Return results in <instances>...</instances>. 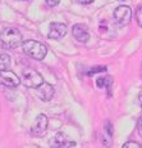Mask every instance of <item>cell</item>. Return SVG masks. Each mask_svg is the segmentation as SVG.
<instances>
[{"label":"cell","instance_id":"16","mask_svg":"<svg viewBox=\"0 0 142 148\" xmlns=\"http://www.w3.org/2000/svg\"><path fill=\"white\" fill-rule=\"evenodd\" d=\"M104 71H106V67H95V68H92V70L89 72V75H93V73H97V72H104Z\"/></svg>","mask_w":142,"mask_h":148},{"label":"cell","instance_id":"2","mask_svg":"<svg viewBox=\"0 0 142 148\" xmlns=\"http://www.w3.org/2000/svg\"><path fill=\"white\" fill-rule=\"evenodd\" d=\"M22 50L27 54L28 57L33 59H37L41 61L46 57L47 54V49L42 42H39L36 40H27L22 42Z\"/></svg>","mask_w":142,"mask_h":148},{"label":"cell","instance_id":"9","mask_svg":"<svg viewBox=\"0 0 142 148\" xmlns=\"http://www.w3.org/2000/svg\"><path fill=\"white\" fill-rule=\"evenodd\" d=\"M54 93H55L54 86H53V85H50V84H47V82H45V81L37 88L39 97L42 99V101H45V102H49L50 99L54 97Z\"/></svg>","mask_w":142,"mask_h":148},{"label":"cell","instance_id":"8","mask_svg":"<svg viewBox=\"0 0 142 148\" xmlns=\"http://www.w3.org/2000/svg\"><path fill=\"white\" fill-rule=\"evenodd\" d=\"M72 34H73V38L79 42H86L90 38L89 28L85 26V25H81V23H77L73 26Z\"/></svg>","mask_w":142,"mask_h":148},{"label":"cell","instance_id":"14","mask_svg":"<svg viewBox=\"0 0 142 148\" xmlns=\"http://www.w3.org/2000/svg\"><path fill=\"white\" fill-rule=\"evenodd\" d=\"M136 19H137L138 26L142 27V5H140L137 8V10H136Z\"/></svg>","mask_w":142,"mask_h":148},{"label":"cell","instance_id":"10","mask_svg":"<svg viewBox=\"0 0 142 148\" xmlns=\"http://www.w3.org/2000/svg\"><path fill=\"white\" fill-rule=\"evenodd\" d=\"M51 146L54 147H76V143L73 140L67 138V135L63 133H58L51 142Z\"/></svg>","mask_w":142,"mask_h":148},{"label":"cell","instance_id":"19","mask_svg":"<svg viewBox=\"0 0 142 148\" xmlns=\"http://www.w3.org/2000/svg\"><path fill=\"white\" fill-rule=\"evenodd\" d=\"M77 1L79 3V4H85V5H86V4H91L93 0H77Z\"/></svg>","mask_w":142,"mask_h":148},{"label":"cell","instance_id":"6","mask_svg":"<svg viewBox=\"0 0 142 148\" xmlns=\"http://www.w3.org/2000/svg\"><path fill=\"white\" fill-rule=\"evenodd\" d=\"M47 130V117L45 115H39L36 117L33 125L31 126V135L32 136H42Z\"/></svg>","mask_w":142,"mask_h":148},{"label":"cell","instance_id":"18","mask_svg":"<svg viewBox=\"0 0 142 148\" xmlns=\"http://www.w3.org/2000/svg\"><path fill=\"white\" fill-rule=\"evenodd\" d=\"M137 129H138V134L142 136V116L138 119V121H137Z\"/></svg>","mask_w":142,"mask_h":148},{"label":"cell","instance_id":"13","mask_svg":"<svg viewBox=\"0 0 142 148\" xmlns=\"http://www.w3.org/2000/svg\"><path fill=\"white\" fill-rule=\"evenodd\" d=\"M112 129H113L112 124L108 121L106 125H105V127H104V132H103V134L106 135V138L103 139V144H105V146H108V144L110 143V140H112V136H113V130Z\"/></svg>","mask_w":142,"mask_h":148},{"label":"cell","instance_id":"11","mask_svg":"<svg viewBox=\"0 0 142 148\" xmlns=\"http://www.w3.org/2000/svg\"><path fill=\"white\" fill-rule=\"evenodd\" d=\"M96 85L99 88H106L109 95L112 94V86H113V79L112 76H105V77H99L96 80Z\"/></svg>","mask_w":142,"mask_h":148},{"label":"cell","instance_id":"17","mask_svg":"<svg viewBox=\"0 0 142 148\" xmlns=\"http://www.w3.org/2000/svg\"><path fill=\"white\" fill-rule=\"evenodd\" d=\"M45 1H46V4L49 5V7H55V5L59 4L60 0H45Z\"/></svg>","mask_w":142,"mask_h":148},{"label":"cell","instance_id":"7","mask_svg":"<svg viewBox=\"0 0 142 148\" xmlns=\"http://www.w3.org/2000/svg\"><path fill=\"white\" fill-rule=\"evenodd\" d=\"M67 35V26L60 22H54L50 25L49 28V38L54 39V40H59L63 36Z\"/></svg>","mask_w":142,"mask_h":148},{"label":"cell","instance_id":"1","mask_svg":"<svg viewBox=\"0 0 142 148\" xmlns=\"http://www.w3.org/2000/svg\"><path fill=\"white\" fill-rule=\"evenodd\" d=\"M0 42L7 49H14L22 45V34L13 27H5L0 32Z\"/></svg>","mask_w":142,"mask_h":148},{"label":"cell","instance_id":"4","mask_svg":"<svg viewBox=\"0 0 142 148\" xmlns=\"http://www.w3.org/2000/svg\"><path fill=\"white\" fill-rule=\"evenodd\" d=\"M114 19L118 25L120 26H126L132 19V10L127 5H120L114 10Z\"/></svg>","mask_w":142,"mask_h":148},{"label":"cell","instance_id":"12","mask_svg":"<svg viewBox=\"0 0 142 148\" xmlns=\"http://www.w3.org/2000/svg\"><path fill=\"white\" fill-rule=\"evenodd\" d=\"M12 63V59L10 56L5 52H0V70H5L8 68Z\"/></svg>","mask_w":142,"mask_h":148},{"label":"cell","instance_id":"15","mask_svg":"<svg viewBox=\"0 0 142 148\" xmlns=\"http://www.w3.org/2000/svg\"><path fill=\"white\" fill-rule=\"evenodd\" d=\"M129 147H133V148H141L142 146L140 143H136V142H127V143L123 144V148H129Z\"/></svg>","mask_w":142,"mask_h":148},{"label":"cell","instance_id":"20","mask_svg":"<svg viewBox=\"0 0 142 148\" xmlns=\"http://www.w3.org/2000/svg\"><path fill=\"white\" fill-rule=\"evenodd\" d=\"M138 102H140V106H141V108H142V93L140 94V97H138Z\"/></svg>","mask_w":142,"mask_h":148},{"label":"cell","instance_id":"21","mask_svg":"<svg viewBox=\"0 0 142 148\" xmlns=\"http://www.w3.org/2000/svg\"><path fill=\"white\" fill-rule=\"evenodd\" d=\"M123 1H124V0H123Z\"/></svg>","mask_w":142,"mask_h":148},{"label":"cell","instance_id":"5","mask_svg":"<svg viewBox=\"0 0 142 148\" xmlns=\"http://www.w3.org/2000/svg\"><path fill=\"white\" fill-rule=\"evenodd\" d=\"M0 84L8 88H16L21 84V79L9 70H0Z\"/></svg>","mask_w":142,"mask_h":148},{"label":"cell","instance_id":"3","mask_svg":"<svg viewBox=\"0 0 142 148\" xmlns=\"http://www.w3.org/2000/svg\"><path fill=\"white\" fill-rule=\"evenodd\" d=\"M22 82H23L24 86L30 88V89H37L40 85L44 82V79L40 75L36 70L32 68H24L22 71Z\"/></svg>","mask_w":142,"mask_h":148}]
</instances>
